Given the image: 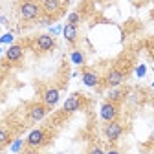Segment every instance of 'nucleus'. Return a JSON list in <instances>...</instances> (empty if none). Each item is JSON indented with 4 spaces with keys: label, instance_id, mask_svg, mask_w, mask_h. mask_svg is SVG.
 <instances>
[{
    "label": "nucleus",
    "instance_id": "obj_22",
    "mask_svg": "<svg viewBox=\"0 0 154 154\" xmlns=\"http://www.w3.org/2000/svg\"><path fill=\"white\" fill-rule=\"evenodd\" d=\"M0 149H2V147H0Z\"/></svg>",
    "mask_w": 154,
    "mask_h": 154
},
{
    "label": "nucleus",
    "instance_id": "obj_21",
    "mask_svg": "<svg viewBox=\"0 0 154 154\" xmlns=\"http://www.w3.org/2000/svg\"><path fill=\"white\" fill-rule=\"evenodd\" d=\"M20 145H22V141H20V140H17L15 145H13V150H18V149H20Z\"/></svg>",
    "mask_w": 154,
    "mask_h": 154
},
{
    "label": "nucleus",
    "instance_id": "obj_11",
    "mask_svg": "<svg viewBox=\"0 0 154 154\" xmlns=\"http://www.w3.org/2000/svg\"><path fill=\"white\" fill-rule=\"evenodd\" d=\"M22 57H24V46H22V44H13V46H9L8 51H6V61H8L9 64L20 63Z\"/></svg>",
    "mask_w": 154,
    "mask_h": 154
},
{
    "label": "nucleus",
    "instance_id": "obj_19",
    "mask_svg": "<svg viewBox=\"0 0 154 154\" xmlns=\"http://www.w3.org/2000/svg\"><path fill=\"white\" fill-rule=\"evenodd\" d=\"M22 154H38V150H37V149H31V147H26V149L22 150Z\"/></svg>",
    "mask_w": 154,
    "mask_h": 154
},
{
    "label": "nucleus",
    "instance_id": "obj_17",
    "mask_svg": "<svg viewBox=\"0 0 154 154\" xmlns=\"http://www.w3.org/2000/svg\"><path fill=\"white\" fill-rule=\"evenodd\" d=\"M79 22H81V15H79V11H72V13L68 15V24H72V26H79Z\"/></svg>",
    "mask_w": 154,
    "mask_h": 154
},
{
    "label": "nucleus",
    "instance_id": "obj_20",
    "mask_svg": "<svg viewBox=\"0 0 154 154\" xmlns=\"http://www.w3.org/2000/svg\"><path fill=\"white\" fill-rule=\"evenodd\" d=\"M105 154H121V150H119V149H116V147H110Z\"/></svg>",
    "mask_w": 154,
    "mask_h": 154
},
{
    "label": "nucleus",
    "instance_id": "obj_16",
    "mask_svg": "<svg viewBox=\"0 0 154 154\" xmlns=\"http://www.w3.org/2000/svg\"><path fill=\"white\" fill-rule=\"evenodd\" d=\"M8 141H9V130L0 125V147H4Z\"/></svg>",
    "mask_w": 154,
    "mask_h": 154
},
{
    "label": "nucleus",
    "instance_id": "obj_2",
    "mask_svg": "<svg viewBox=\"0 0 154 154\" xmlns=\"http://www.w3.org/2000/svg\"><path fill=\"white\" fill-rule=\"evenodd\" d=\"M123 132H125V127L119 119H114V121H108L105 123L103 127V134H105V138L108 143H116V141H119V138L123 136Z\"/></svg>",
    "mask_w": 154,
    "mask_h": 154
},
{
    "label": "nucleus",
    "instance_id": "obj_13",
    "mask_svg": "<svg viewBox=\"0 0 154 154\" xmlns=\"http://www.w3.org/2000/svg\"><path fill=\"white\" fill-rule=\"evenodd\" d=\"M63 35H64L66 42H68L70 46H75V44H77V37H79V33H77V26L66 24L64 29H63Z\"/></svg>",
    "mask_w": 154,
    "mask_h": 154
},
{
    "label": "nucleus",
    "instance_id": "obj_4",
    "mask_svg": "<svg viewBox=\"0 0 154 154\" xmlns=\"http://www.w3.org/2000/svg\"><path fill=\"white\" fill-rule=\"evenodd\" d=\"M48 112H50V108H48L42 101H33V103H29V105H28V110H26L28 119L33 121V123L42 121L46 116H48Z\"/></svg>",
    "mask_w": 154,
    "mask_h": 154
},
{
    "label": "nucleus",
    "instance_id": "obj_15",
    "mask_svg": "<svg viewBox=\"0 0 154 154\" xmlns=\"http://www.w3.org/2000/svg\"><path fill=\"white\" fill-rule=\"evenodd\" d=\"M72 63L73 64H85V53L79 50H73L72 51Z\"/></svg>",
    "mask_w": 154,
    "mask_h": 154
},
{
    "label": "nucleus",
    "instance_id": "obj_10",
    "mask_svg": "<svg viewBox=\"0 0 154 154\" xmlns=\"http://www.w3.org/2000/svg\"><path fill=\"white\" fill-rule=\"evenodd\" d=\"M81 106H83V95H81L79 92H75V94H72L70 97L64 101L63 112H64V114H73V112H77V110H81Z\"/></svg>",
    "mask_w": 154,
    "mask_h": 154
},
{
    "label": "nucleus",
    "instance_id": "obj_5",
    "mask_svg": "<svg viewBox=\"0 0 154 154\" xmlns=\"http://www.w3.org/2000/svg\"><path fill=\"white\" fill-rule=\"evenodd\" d=\"M48 143V132L46 128H33L28 138H26V147H31V149H41Z\"/></svg>",
    "mask_w": 154,
    "mask_h": 154
},
{
    "label": "nucleus",
    "instance_id": "obj_12",
    "mask_svg": "<svg viewBox=\"0 0 154 154\" xmlns=\"http://www.w3.org/2000/svg\"><path fill=\"white\" fill-rule=\"evenodd\" d=\"M81 77H83V83H85L86 86H90V88H97V86L103 83V79L99 77V73L94 72V70H88V68L83 70Z\"/></svg>",
    "mask_w": 154,
    "mask_h": 154
},
{
    "label": "nucleus",
    "instance_id": "obj_14",
    "mask_svg": "<svg viewBox=\"0 0 154 154\" xmlns=\"http://www.w3.org/2000/svg\"><path fill=\"white\" fill-rule=\"evenodd\" d=\"M119 88V86H118ZM118 88H112V92L108 94V101H114V103H119L121 99H123V95H125V92L123 90H118Z\"/></svg>",
    "mask_w": 154,
    "mask_h": 154
},
{
    "label": "nucleus",
    "instance_id": "obj_18",
    "mask_svg": "<svg viewBox=\"0 0 154 154\" xmlns=\"http://www.w3.org/2000/svg\"><path fill=\"white\" fill-rule=\"evenodd\" d=\"M86 154H105V150H103L101 145H90V149H88Z\"/></svg>",
    "mask_w": 154,
    "mask_h": 154
},
{
    "label": "nucleus",
    "instance_id": "obj_1",
    "mask_svg": "<svg viewBox=\"0 0 154 154\" xmlns=\"http://www.w3.org/2000/svg\"><path fill=\"white\" fill-rule=\"evenodd\" d=\"M18 15H20L22 20L33 22V20H37V18L42 15L41 4L35 2V0H22L20 6H18Z\"/></svg>",
    "mask_w": 154,
    "mask_h": 154
},
{
    "label": "nucleus",
    "instance_id": "obj_3",
    "mask_svg": "<svg viewBox=\"0 0 154 154\" xmlns=\"http://www.w3.org/2000/svg\"><path fill=\"white\" fill-rule=\"evenodd\" d=\"M66 2H68V0H41V9H42V15L50 17L51 20H53V18H57V17L63 13V9H64Z\"/></svg>",
    "mask_w": 154,
    "mask_h": 154
},
{
    "label": "nucleus",
    "instance_id": "obj_9",
    "mask_svg": "<svg viewBox=\"0 0 154 154\" xmlns=\"http://www.w3.org/2000/svg\"><path fill=\"white\" fill-rule=\"evenodd\" d=\"M59 99H61V92H59V88L57 86H48V88H44V92H42V103L51 110L57 103H59Z\"/></svg>",
    "mask_w": 154,
    "mask_h": 154
},
{
    "label": "nucleus",
    "instance_id": "obj_7",
    "mask_svg": "<svg viewBox=\"0 0 154 154\" xmlns=\"http://www.w3.org/2000/svg\"><path fill=\"white\" fill-rule=\"evenodd\" d=\"M99 116H101V119L105 123L108 121H114V119H118L119 118V103H114V101H105L99 108Z\"/></svg>",
    "mask_w": 154,
    "mask_h": 154
},
{
    "label": "nucleus",
    "instance_id": "obj_8",
    "mask_svg": "<svg viewBox=\"0 0 154 154\" xmlns=\"http://www.w3.org/2000/svg\"><path fill=\"white\" fill-rule=\"evenodd\" d=\"M33 46L38 53H48V51L55 50V38L48 33H41L33 38Z\"/></svg>",
    "mask_w": 154,
    "mask_h": 154
},
{
    "label": "nucleus",
    "instance_id": "obj_6",
    "mask_svg": "<svg viewBox=\"0 0 154 154\" xmlns=\"http://www.w3.org/2000/svg\"><path fill=\"white\" fill-rule=\"evenodd\" d=\"M123 81H125V72L121 68H116V66L110 68L103 77V85L106 88H118L123 85Z\"/></svg>",
    "mask_w": 154,
    "mask_h": 154
}]
</instances>
